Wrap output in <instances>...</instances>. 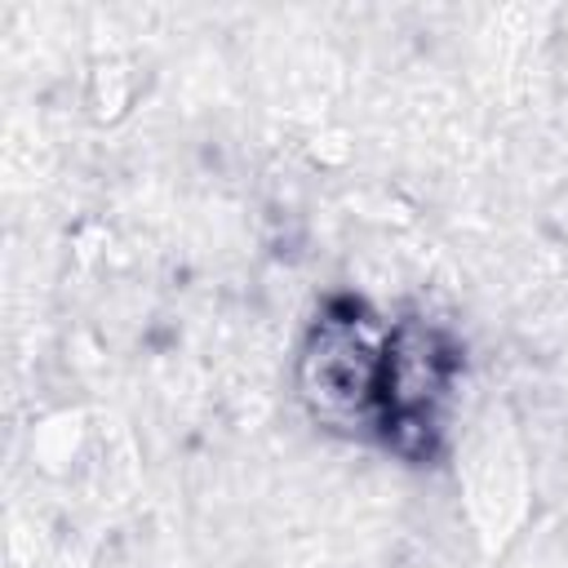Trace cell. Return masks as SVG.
Listing matches in <instances>:
<instances>
[{"label":"cell","mask_w":568,"mask_h":568,"mask_svg":"<svg viewBox=\"0 0 568 568\" xmlns=\"http://www.w3.org/2000/svg\"><path fill=\"white\" fill-rule=\"evenodd\" d=\"M457 373L448 337L417 320H386L364 302H333L302 355V395L315 417L426 457Z\"/></svg>","instance_id":"obj_1"}]
</instances>
